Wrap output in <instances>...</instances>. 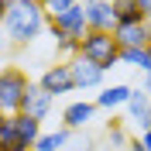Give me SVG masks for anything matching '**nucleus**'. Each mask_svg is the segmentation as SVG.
<instances>
[{"label": "nucleus", "instance_id": "nucleus-1", "mask_svg": "<svg viewBox=\"0 0 151 151\" xmlns=\"http://www.w3.org/2000/svg\"><path fill=\"white\" fill-rule=\"evenodd\" d=\"M45 28H48V17H45V7L38 0H17L4 14V35H7L10 45H17V48L35 45Z\"/></svg>", "mask_w": 151, "mask_h": 151}, {"label": "nucleus", "instance_id": "nucleus-2", "mask_svg": "<svg viewBox=\"0 0 151 151\" xmlns=\"http://www.w3.org/2000/svg\"><path fill=\"white\" fill-rule=\"evenodd\" d=\"M79 58H86L96 69L110 72V69L120 65V48H117L113 35H106V31H86L79 38Z\"/></svg>", "mask_w": 151, "mask_h": 151}, {"label": "nucleus", "instance_id": "nucleus-3", "mask_svg": "<svg viewBox=\"0 0 151 151\" xmlns=\"http://www.w3.org/2000/svg\"><path fill=\"white\" fill-rule=\"evenodd\" d=\"M31 86V79H28V72L21 65H4L0 69V110L7 113H17V106H21V96H24V89Z\"/></svg>", "mask_w": 151, "mask_h": 151}, {"label": "nucleus", "instance_id": "nucleus-4", "mask_svg": "<svg viewBox=\"0 0 151 151\" xmlns=\"http://www.w3.org/2000/svg\"><path fill=\"white\" fill-rule=\"evenodd\" d=\"M38 86H41L52 100H55V96H65V93H76L69 62H55V65H48L45 72H41V79H38Z\"/></svg>", "mask_w": 151, "mask_h": 151}, {"label": "nucleus", "instance_id": "nucleus-5", "mask_svg": "<svg viewBox=\"0 0 151 151\" xmlns=\"http://www.w3.org/2000/svg\"><path fill=\"white\" fill-rule=\"evenodd\" d=\"M48 31H52V35L83 38L86 31H89V24H86V14H83V4H76V7L62 10L58 17H48Z\"/></svg>", "mask_w": 151, "mask_h": 151}, {"label": "nucleus", "instance_id": "nucleus-6", "mask_svg": "<svg viewBox=\"0 0 151 151\" xmlns=\"http://www.w3.org/2000/svg\"><path fill=\"white\" fill-rule=\"evenodd\" d=\"M83 14H86L89 31H106V35H113V28H117V14H113V4H110V0H83Z\"/></svg>", "mask_w": 151, "mask_h": 151}, {"label": "nucleus", "instance_id": "nucleus-7", "mask_svg": "<svg viewBox=\"0 0 151 151\" xmlns=\"http://www.w3.org/2000/svg\"><path fill=\"white\" fill-rule=\"evenodd\" d=\"M52 96L41 89L38 83H31L28 89H24V96H21V106H17V113H24V117H35V120H45L48 113H52Z\"/></svg>", "mask_w": 151, "mask_h": 151}, {"label": "nucleus", "instance_id": "nucleus-8", "mask_svg": "<svg viewBox=\"0 0 151 151\" xmlns=\"http://www.w3.org/2000/svg\"><path fill=\"white\" fill-rule=\"evenodd\" d=\"M113 41H117V48H148L151 45V21L117 24L113 28Z\"/></svg>", "mask_w": 151, "mask_h": 151}, {"label": "nucleus", "instance_id": "nucleus-9", "mask_svg": "<svg viewBox=\"0 0 151 151\" xmlns=\"http://www.w3.org/2000/svg\"><path fill=\"white\" fill-rule=\"evenodd\" d=\"M69 69H72V83H76V89H103V69H96L93 62H86V58H79L76 55L72 62H69Z\"/></svg>", "mask_w": 151, "mask_h": 151}, {"label": "nucleus", "instance_id": "nucleus-10", "mask_svg": "<svg viewBox=\"0 0 151 151\" xmlns=\"http://www.w3.org/2000/svg\"><path fill=\"white\" fill-rule=\"evenodd\" d=\"M96 117V103L93 100H76V103H69L65 110H62V127L65 131H86V124Z\"/></svg>", "mask_w": 151, "mask_h": 151}, {"label": "nucleus", "instance_id": "nucleus-11", "mask_svg": "<svg viewBox=\"0 0 151 151\" xmlns=\"http://www.w3.org/2000/svg\"><path fill=\"white\" fill-rule=\"evenodd\" d=\"M127 120L131 124H137V131H151V100L134 86V93H131V100H127Z\"/></svg>", "mask_w": 151, "mask_h": 151}, {"label": "nucleus", "instance_id": "nucleus-12", "mask_svg": "<svg viewBox=\"0 0 151 151\" xmlns=\"http://www.w3.org/2000/svg\"><path fill=\"white\" fill-rule=\"evenodd\" d=\"M134 86L127 83H113V86H103L100 93H96V110H117V106H127V100H131Z\"/></svg>", "mask_w": 151, "mask_h": 151}, {"label": "nucleus", "instance_id": "nucleus-13", "mask_svg": "<svg viewBox=\"0 0 151 151\" xmlns=\"http://www.w3.org/2000/svg\"><path fill=\"white\" fill-rule=\"evenodd\" d=\"M7 120H10V127H14V134H17L21 141L28 144V148H35V141L41 137V120H35V117H24V113H10Z\"/></svg>", "mask_w": 151, "mask_h": 151}, {"label": "nucleus", "instance_id": "nucleus-14", "mask_svg": "<svg viewBox=\"0 0 151 151\" xmlns=\"http://www.w3.org/2000/svg\"><path fill=\"white\" fill-rule=\"evenodd\" d=\"M69 137H72V131H65V127H58V131H48V134L41 131V137L35 141V148H31V151H62Z\"/></svg>", "mask_w": 151, "mask_h": 151}, {"label": "nucleus", "instance_id": "nucleus-15", "mask_svg": "<svg viewBox=\"0 0 151 151\" xmlns=\"http://www.w3.org/2000/svg\"><path fill=\"white\" fill-rule=\"evenodd\" d=\"M113 14H117V24H137L141 10H137V0H113Z\"/></svg>", "mask_w": 151, "mask_h": 151}, {"label": "nucleus", "instance_id": "nucleus-16", "mask_svg": "<svg viewBox=\"0 0 151 151\" xmlns=\"http://www.w3.org/2000/svg\"><path fill=\"white\" fill-rule=\"evenodd\" d=\"M106 144H110V148H117V151H127L131 137H127L124 120H106Z\"/></svg>", "mask_w": 151, "mask_h": 151}, {"label": "nucleus", "instance_id": "nucleus-17", "mask_svg": "<svg viewBox=\"0 0 151 151\" xmlns=\"http://www.w3.org/2000/svg\"><path fill=\"white\" fill-rule=\"evenodd\" d=\"M55 38V55H62V62H72L79 55V38H69V35H52Z\"/></svg>", "mask_w": 151, "mask_h": 151}, {"label": "nucleus", "instance_id": "nucleus-18", "mask_svg": "<svg viewBox=\"0 0 151 151\" xmlns=\"http://www.w3.org/2000/svg\"><path fill=\"white\" fill-rule=\"evenodd\" d=\"M0 151H31L28 144L21 141L17 134H14V127H10V120L0 127Z\"/></svg>", "mask_w": 151, "mask_h": 151}, {"label": "nucleus", "instance_id": "nucleus-19", "mask_svg": "<svg viewBox=\"0 0 151 151\" xmlns=\"http://www.w3.org/2000/svg\"><path fill=\"white\" fill-rule=\"evenodd\" d=\"M62 151H96V137H93V134H86V131H76L72 137L65 141Z\"/></svg>", "mask_w": 151, "mask_h": 151}, {"label": "nucleus", "instance_id": "nucleus-20", "mask_svg": "<svg viewBox=\"0 0 151 151\" xmlns=\"http://www.w3.org/2000/svg\"><path fill=\"white\" fill-rule=\"evenodd\" d=\"M120 65H134L144 72V48H120Z\"/></svg>", "mask_w": 151, "mask_h": 151}, {"label": "nucleus", "instance_id": "nucleus-21", "mask_svg": "<svg viewBox=\"0 0 151 151\" xmlns=\"http://www.w3.org/2000/svg\"><path fill=\"white\" fill-rule=\"evenodd\" d=\"M76 4H83V0H45L41 7H45V17H58L62 10H69V7H76Z\"/></svg>", "mask_w": 151, "mask_h": 151}, {"label": "nucleus", "instance_id": "nucleus-22", "mask_svg": "<svg viewBox=\"0 0 151 151\" xmlns=\"http://www.w3.org/2000/svg\"><path fill=\"white\" fill-rule=\"evenodd\" d=\"M137 89H141V93L151 100V72H141V86H137Z\"/></svg>", "mask_w": 151, "mask_h": 151}, {"label": "nucleus", "instance_id": "nucleus-23", "mask_svg": "<svg viewBox=\"0 0 151 151\" xmlns=\"http://www.w3.org/2000/svg\"><path fill=\"white\" fill-rule=\"evenodd\" d=\"M137 10H141L144 21H151V0H137Z\"/></svg>", "mask_w": 151, "mask_h": 151}, {"label": "nucleus", "instance_id": "nucleus-24", "mask_svg": "<svg viewBox=\"0 0 151 151\" xmlns=\"http://www.w3.org/2000/svg\"><path fill=\"white\" fill-rule=\"evenodd\" d=\"M137 141H141L144 151H151V131H141V137H137Z\"/></svg>", "mask_w": 151, "mask_h": 151}, {"label": "nucleus", "instance_id": "nucleus-25", "mask_svg": "<svg viewBox=\"0 0 151 151\" xmlns=\"http://www.w3.org/2000/svg\"><path fill=\"white\" fill-rule=\"evenodd\" d=\"M7 7H10V0H0V24H4V14H7Z\"/></svg>", "mask_w": 151, "mask_h": 151}, {"label": "nucleus", "instance_id": "nucleus-26", "mask_svg": "<svg viewBox=\"0 0 151 151\" xmlns=\"http://www.w3.org/2000/svg\"><path fill=\"white\" fill-rule=\"evenodd\" d=\"M4 41H7V35H4V24H0V48H4Z\"/></svg>", "mask_w": 151, "mask_h": 151}, {"label": "nucleus", "instance_id": "nucleus-27", "mask_svg": "<svg viewBox=\"0 0 151 151\" xmlns=\"http://www.w3.org/2000/svg\"><path fill=\"white\" fill-rule=\"evenodd\" d=\"M4 124H7V113H4V110H0V127H4Z\"/></svg>", "mask_w": 151, "mask_h": 151}, {"label": "nucleus", "instance_id": "nucleus-28", "mask_svg": "<svg viewBox=\"0 0 151 151\" xmlns=\"http://www.w3.org/2000/svg\"><path fill=\"white\" fill-rule=\"evenodd\" d=\"M10 4H17V0H10Z\"/></svg>", "mask_w": 151, "mask_h": 151}, {"label": "nucleus", "instance_id": "nucleus-29", "mask_svg": "<svg viewBox=\"0 0 151 151\" xmlns=\"http://www.w3.org/2000/svg\"><path fill=\"white\" fill-rule=\"evenodd\" d=\"M38 4H45V0H38Z\"/></svg>", "mask_w": 151, "mask_h": 151}, {"label": "nucleus", "instance_id": "nucleus-30", "mask_svg": "<svg viewBox=\"0 0 151 151\" xmlns=\"http://www.w3.org/2000/svg\"><path fill=\"white\" fill-rule=\"evenodd\" d=\"M110 4H113V0H110Z\"/></svg>", "mask_w": 151, "mask_h": 151}]
</instances>
